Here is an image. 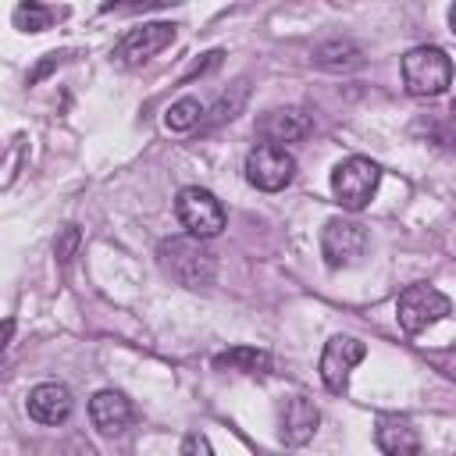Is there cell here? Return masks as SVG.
Masks as SVG:
<instances>
[{
  "label": "cell",
  "mask_w": 456,
  "mask_h": 456,
  "mask_svg": "<svg viewBox=\"0 0 456 456\" xmlns=\"http://www.w3.org/2000/svg\"><path fill=\"white\" fill-rule=\"evenodd\" d=\"M157 256H160V267L178 285H185V289H207L214 281V274H217L214 253L200 239H192V235L189 239H167V242H160Z\"/></svg>",
  "instance_id": "cell-1"
},
{
  "label": "cell",
  "mask_w": 456,
  "mask_h": 456,
  "mask_svg": "<svg viewBox=\"0 0 456 456\" xmlns=\"http://www.w3.org/2000/svg\"><path fill=\"white\" fill-rule=\"evenodd\" d=\"M403 82L413 96H442L452 86V61L442 46H413L403 57Z\"/></svg>",
  "instance_id": "cell-2"
},
{
  "label": "cell",
  "mask_w": 456,
  "mask_h": 456,
  "mask_svg": "<svg viewBox=\"0 0 456 456\" xmlns=\"http://www.w3.org/2000/svg\"><path fill=\"white\" fill-rule=\"evenodd\" d=\"M378 182H381V167L367 157H346L331 171V192L346 210H363L378 192Z\"/></svg>",
  "instance_id": "cell-3"
},
{
  "label": "cell",
  "mask_w": 456,
  "mask_h": 456,
  "mask_svg": "<svg viewBox=\"0 0 456 456\" xmlns=\"http://www.w3.org/2000/svg\"><path fill=\"white\" fill-rule=\"evenodd\" d=\"M175 210H178L182 228L192 239H214L224 228V207L210 189H200V185L182 189L175 200Z\"/></svg>",
  "instance_id": "cell-4"
},
{
  "label": "cell",
  "mask_w": 456,
  "mask_h": 456,
  "mask_svg": "<svg viewBox=\"0 0 456 456\" xmlns=\"http://www.w3.org/2000/svg\"><path fill=\"white\" fill-rule=\"evenodd\" d=\"M296 178V157L285 146L260 142L246 157V182L260 192H278Z\"/></svg>",
  "instance_id": "cell-5"
},
{
  "label": "cell",
  "mask_w": 456,
  "mask_h": 456,
  "mask_svg": "<svg viewBox=\"0 0 456 456\" xmlns=\"http://www.w3.org/2000/svg\"><path fill=\"white\" fill-rule=\"evenodd\" d=\"M449 314V299L431 289V285H410L399 292L395 299V317L403 324V331L417 335V331H428L431 324H438L442 317Z\"/></svg>",
  "instance_id": "cell-6"
},
{
  "label": "cell",
  "mask_w": 456,
  "mask_h": 456,
  "mask_svg": "<svg viewBox=\"0 0 456 456\" xmlns=\"http://www.w3.org/2000/svg\"><path fill=\"white\" fill-rule=\"evenodd\" d=\"M367 228L360 221H346V217H331L321 232V253L328 267H353L363 260L367 253Z\"/></svg>",
  "instance_id": "cell-7"
},
{
  "label": "cell",
  "mask_w": 456,
  "mask_h": 456,
  "mask_svg": "<svg viewBox=\"0 0 456 456\" xmlns=\"http://www.w3.org/2000/svg\"><path fill=\"white\" fill-rule=\"evenodd\" d=\"M175 43V25L171 21H146L139 28H128L118 46H114V61L125 68H139L150 57H157L160 50H167Z\"/></svg>",
  "instance_id": "cell-8"
},
{
  "label": "cell",
  "mask_w": 456,
  "mask_h": 456,
  "mask_svg": "<svg viewBox=\"0 0 456 456\" xmlns=\"http://www.w3.org/2000/svg\"><path fill=\"white\" fill-rule=\"evenodd\" d=\"M367 356V346L360 338H349V335H335L328 338L324 353H321V381L328 392L342 395L349 388V370Z\"/></svg>",
  "instance_id": "cell-9"
},
{
  "label": "cell",
  "mask_w": 456,
  "mask_h": 456,
  "mask_svg": "<svg viewBox=\"0 0 456 456\" xmlns=\"http://www.w3.org/2000/svg\"><path fill=\"white\" fill-rule=\"evenodd\" d=\"M89 420H93V428H96L100 435L114 438V435H125V431L132 428L135 410H132V403H128L125 392L103 388V392H96V395L89 399Z\"/></svg>",
  "instance_id": "cell-10"
},
{
  "label": "cell",
  "mask_w": 456,
  "mask_h": 456,
  "mask_svg": "<svg viewBox=\"0 0 456 456\" xmlns=\"http://www.w3.org/2000/svg\"><path fill=\"white\" fill-rule=\"evenodd\" d=\"M374 442L385 456H420V435L403 413H381L374 424Z\"/></svg>",
  "instance_id": "cell-11"
},
{
  "label": "cell",
  "mask_w": 456,
  "mask_h": 456,
  "mask_svg": "<svg viewBox=\"0 0 456 456\" xmlns=\"http://www.w3.org/2000/svg\"><path fill=\"white\" fill-rule=\"evenodd\" d=\"M317 424H321V413H317V406H314L306 395H292V399L281 403L278 435H281L285 445H303V442H310L314 431H317Z\"/></svg>",
  "instance_id": "cell-12"
},
{
  "label": "cell",
  "mask_w": 456,
  "mask_h": 456,
  "mask_svg": "<svg viewBox=\"0 0 456 456\" xmlns=\"http://www.w3.org/2000/svg\"><path fill=\"white\" fill-rule=\"evenodd\" d=\"M310 114L299 110V107H278V110H267L260 121H256V132L260 139L281 146V142H299L303 135H310Z\"/></svg>",
  "instance_id": "cell-13"
},
{
  "label": "cell",
  "mask_w": 456,
  "mask_h": 456,
  "mask_svg": "<svg viewBox=\"0 0 456 456\" xmlns=\"http://www.w3.org/2000/svg\"><path fill=\"white\" fill-rule=\"evenodd\" d=\"M28 417L39 424H64L71 417V392L61 381H43L28 392Z\"/></svg>",
  "instance_id": "cell-14"
},
{
  "label": "cell",
  "mask_w": 456,
  "mask_h": 456,
  "mask_svg": "<svg viewBox=\"0 0 456 456\" xmlns=\"http://www.w3.org/2000/svg\"><path fill=\"white\" fill-rule=\"evenodd\" d=\"M217 370H242V374H271V353L253 346H232L214 356Z\"/></svg>",
  "instance_id": "cell-15"
},
{
  "label": "cell",
  "mask_w": 456,
  "mask_h": 456,
  "mask_svg": "<svg viewBox=\"0 0 456 456\" xmlns=\"http://www.w3.org/2000/svg\"><path fill=\"white\" fill-rule=\"evenodd\" d=\"M314 64L328 68V71H349L360 64V46H353L349 39H331V43H321L314 50Z\"/></svg>",
  "instance_id": "cell-16"
},
{
  "label": "cell",
  "mask_w": 456,
  "mask_h": 456,
  "mask_svg": "<svg viewBox=\"0 0 456 456\" xmlns=\"http://www.w3.org/2000/svg\"><path fill=\"white\" fill-rule=\"evenodd\" d=\"M57 18H64V7H46V4H18L14 7V25L21 28V32H43V28H50Z\"/></svg>",
  "instance_id": "cell-17"
},
{
  "label": "cell",
  "mask_w": 456,
  "mask_h": 456,
  "mask_svg": "<svg viewBox=\"0 0 456 456\" xmlns=\"http://www.w3.org/2000/svg\"><path fill=\"white\" fill-rule=\"evenodd\" d=\"M200 118H203V103H200L196 96H182V100H175V103L167 107V114H164V121H167L171 132H189V128L200 125Z\"/></svg>",
  "instance_id": "cell-18"
},
{
  "label": "cell",
  "mask_w": 456,
  "mask_h": 456,
  "mask_svg": "<svg viewBox=\"0 0 456 456\" xmlns=\"http://www.w3.org/2000/svg\"><path fill=\"white\" fill-rule=\"evenodd\" d=\"M182 456H214V445H210L207 435L192 431V435H185V442H182Z\"/></svg>",
  "instance_id": "cell-19"
},
{
  "label": "cell",
  "mask_w": 456,
  "mask_h": 456,
  "mask_svg": "<svg viewBox=\"0 0 456 456\" xmlns=\"http://www.w3.org/2000/svg\"><path fill=\"white\" fill-rule=\"evenodd\" d=\"M75 246H78V228H75V224H68V228L61 232V239L53 242V253H57V260H71Z\"/></svg>",
  "instance_id": "cell-20"
},
{
  "label": "cell",
  "mask_w": 456,
  "mask_h": 456,
  "mask_svg": "<svg viewBox=\"0 0 456 456\" xmlns=\"http://www.w3.org/2000/svg\"><path fill=\"white\" fill-rule=\"evenodd\" d=\"M53 64H61V53H46V61H43V64H39V68L28 75V82H39V78H43V75H46Z\"/></svg>",
  "instance_id": "cell-21"
},
{
  "label": "cell",
  "mask_w": 456,
  "mask_h": 456,
  "mask_svg": "<svg viewBox=\"0 0 456 456\" xmlns=\"http://www.w3.org/2000/svg\"><path fill=\"white\" fill-rule=\"evenodd\" d=\"M449 25H452V32H456V4L449 7Z\"/></svg>",
  "instance_id": "cell-22"
},
{
  "label": "cell",
  "mask_w": 456,
  "mask_h": 456,
  "mask_svg": "<svg viewBox=\"0 0 456 456\" xmlns=\"http://www.w3.org/2000/svg\"><path fill=\"white\" fill-rule=\"evenodd\" d=\"M449 114H452V121H456V96H452V107H449Z\"/></svg>",
  "instance_id": "cell-23"
}]
</instances>
